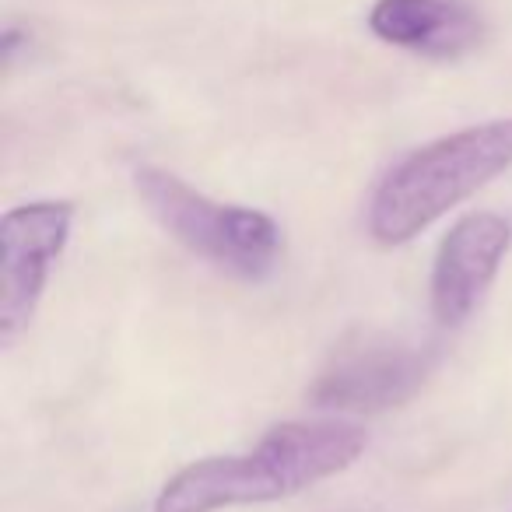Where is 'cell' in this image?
Here are the masks:
<instances>
[{
  "mask_svg": "<svg viewBox=\"0 0 512 512\" xmlns=\"http://www.w3.org/2000/svg\"><path fill=\"white\" fill-rule=\"evenodd\" d=\"M365 432L348 421H285L249 453L207 456L165 481L155 512H218L299 495L348 470L362 456Z\"/></svg>",
  "mask_w": 512,
  "mask_h": 512,
  "instance_id": "cell-1",
  "label": "cell"
},
{
  "mask_svg": "<svg viewBox=\"0 0 512 512\" xmlns=\"http://www.w3.org/2000/svg\"><path fill=\"white\" fill-rule=\"evenodd\" d=\"M74 207L67 200H36L0 221V344L11 348L29 330L53 264L71 239Z\"/></svg>",
  "mask_w": 512,
  "mask_h": 512,
  "instance_id": "cell-5",
  "label": "cell"
},
{
  "mask_svg": "<svg viewBox=\"0 0 512 512\" xmlns=\"http://www.w3.org/2000/svg\"><path fill=\"white\" fill-rule=\"evenodd\" d=\"M505 169H512V120L477 123L411 151L372 193V239L383 246L414 239Z\"/></svg>",
  "mask_w": 512,
  "mask_h": 512,
  "instance_id": "cell-2",
  "label": "cell"
},
{
  "mask_svg": "<svg viewBox=\"0 0 512 512\" xmlns=\"http://www.w3.org/2000/svg\"><path fill=\"white\" fill-rule=\"evenodd\" d=\"M134 186L151 218L172 239L183 242L190 253L211 260L221 271L260 281L278 267L281 228L271 214L211 200L207 193L193 190L190 183L155 165L137 169Z\"/></svg>",
  "mask_w": 512,
  "mask_h": 512,
  "instance_id": "cell-3",
  "label": "cell"
},
{
  "mask_svg": "<svg viewBox=\"0 0 512 512\" xmlns=\"http://www.w3.org/2000/svg\"><path fill=\"white\" fill-rule=\"evenodd\" d=\"M435 355L390 334H358L344 341L316 376L309 400L330 411L379 414L400 407L425 386Z\"/></svg>",
  "mask_w": 512,
  "mask_h": 512,
  "instance_id": "cell-4",
  "label": "cell"
},
{
  "mask_svg": "<svg viewBox=\"0 0 512 512\" xmlns=\"http://www.w3.org/2000/svg\"><path fill=\"white\" fill-rule=\"evenodd\" d=\"M509 246V221L491 211L467 214L449 228L432 264V313L442 327H460L474 313L502 271Z\"/></svg>",
  "mask_w": 512,
  "mask_h": 512,
  "instance_id": "cell-6",
  "label": "cell"
},
{
  "mask_svg": "<svg viewBox=\"0 0 512 512\" xmlns=\"http://www.w3.org/2000/svg\"><path fill=\"white\" fill-rule=\"evenodd\" d=\"M369 29L383 43L425 57H460L481 39V18L463 0H379Z\"/></svg>",
  "mask_w": 512,
  "mask_h": 512,
  "instance_id": "cell-7",
  "label": "cell"
}]
</instances>
